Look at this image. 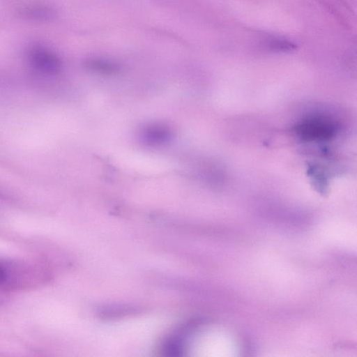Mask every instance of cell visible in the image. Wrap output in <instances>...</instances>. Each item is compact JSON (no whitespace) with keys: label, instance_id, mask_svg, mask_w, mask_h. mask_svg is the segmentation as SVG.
<instances>
[{"label":"cell","instance_id":"cell-1","mask_svg":"<svg viewBox=\"0 0 357 357\" xmlns=\"http://www.w3.org/2000/svg\"><path fill=\"white\" fill-rule=\"evenodd\" d=\"M50 275L40 264L23 260L0 258V290H30L47 283Z\"/></svg>","mask_w":357,"mask_h":357},{"label":"cell","instance_id":"cell-2","mask_svg":"<svg viewBox=\"0 0 357 357\" xmlns=\"http://www.w3.org/2000/svg\"><path fill=\"white\" fill-rule=\"evenodd\" d=\"M28 61L34 70L45 75H54L61 68L59 56L42 45H35L29 50Z\"/></svg>","mask_w":357,"mask_h":357},{"label":"cell","instance_id":"cell-3","mask_svg":"<svg viewBox=\"0 0 357 357\" xmlns=\"http://www.w3.org/2000/svg\"><path fill=\"white\" fill-rule=\"evenodd\" d=\"M298 132L306 139H325L333 135V127L326 121L312 119L300 125Z\"/></svg>","mask_w":357,"mask_h":357},{"label":"cell","instance_id":"cell-4","mask_svg":"<svg viewBox=\"0 0 357 357\" xmlns=\"http://www.w3.org/2000/svg\"><path fill=\"white\" fill-rule=\"evenodd\" d=\"M142 139L151 145H161L169 142L172 138L171 130L160 123H151L142 130Z\"/></svg>","mask_w":357,"mask_h":357},{"label":"cell","instance_id":"cell-5","mask_svg":"<svg viewBox=\"0 0 357 357\" xmlns=\"http://www.w3.org/2000/svg\"><path fill=\"white\" fill-rule=\"evenodd\" d=\"M22 17L37 22H50L56 17V10L44 4H33L23 7L20 10Z\"/></svg>","mask_w":357,"mask_h":357},{"label":"cell","instance_id":"cell-6","mask_svg":"<svg viewBox=\"0 0 357 357\" xmlns=\"http://www.w3.org/2000/svg\"><path fill=\"white\" fill-rule=\"evenodd\" d=\"M84 66L88 70L104 75H113L116 73L119 70V66L116 63L108 60L98 58H92L86 60Z\"/></svg>","mask_w":357,"mask_h":357},{"label":"cell","instance_id":"cell-7","mask_svg":"<svg viewBox=\"0 0 357 357\" xmlns=\"http://www.w3.org/2000/svg\"><path fill=\"white\" fill-rule=\"evenodd\" d=\"M1 197V196H0Z\"/></svg>","mask_w":357,"mask_h":357}]
</instances>
